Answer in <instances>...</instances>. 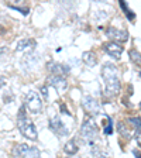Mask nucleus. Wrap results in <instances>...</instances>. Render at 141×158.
<instances>
[{"mask_svg":"<svg viewBox=\"0 0 141 158\" xmlns=\"http://www.w3.org/2000/svg\"><path fill=\"white\" fill-rule=\"evenodd\" d=\"M2 54H3V49H0V56H2Z\"/></svg>","mask_w":141,"mask_h":158,"instance_id":"nucleus-24","label":"nucleus"},{"mask_svg":"<svg viewBox=\"0 0 141 158\" xmlns=\"http://www.w3.org/2000/svg\"><path fill=\"white\" fill-rule=\"evenodd\" d=\"M34 45H35V41H34V40H30V38L21 40V41L17 44V51H24V49L30 48V47H34Z\"/></svg>","mask_w":141,"mask_h":158,"instance_id":"nucleus-14","label":"nucleus"},{"mask_svg":"<svg viewBox=\"0 0 141 158\" xmlns=\"http://www.w3.org/2000/svg\"><path fill=\"white\" fill-rule=\"evenodd\" d=\"M78 145H76V143L73 141V140H69L68 143L65 144V147H64V151L66 152L68 155H73L78 152Z\"/></svg>","mask_w":141,"mask_h":158,"instance_id":"nucleus-13","label":"nucleus"},{"mask_svg":"<svg viewBox=\"0 0 141 158\" xmlns=\"http://www.w3.org/2000/svg\"><path fill=\"white\" fill-rule=\"evenodd\" d=\"M133 152H134V155H135L137 158H140V151H138V148H137V150H134Z\"/></svg>","mask_w":141,"mask_h":158,"instance_id":"nucleus-22","label":"nucleus"},{"mask_svg":"<svg viewBox=\"0 0 141 158\" xmlns=\"http://www.w3.org/2000/svg\"><path fill=\"white\" fill-rule=\"evenodd\" d=\"M135 138H137V143L140 144V128H135Z\"/></svg>","mask_w":141,"mask_h":158,"instance_id":"nucleus-21","label":"nucleus"},{"mask_svg":"<svg viewBox=\"0 0 141 158\" xmlns=\"http://www.w3.org/2000/svg\"><path fill=\"white\" fill-rule=\"evenodd\" d=\"M19 130H20V133H21L24 137L28 138V140H34V141H35L37 137H38V134H37V128H35V126H34V123L27 117L19 118Z\"/></svg>","mask_w":141,"mask_h":158,"instance_id":"nucleus-2","label":"nucleus"},{"mask_svg":"<svg viewBox=\"0 0 141 158\" xmlns=\"http://www.w3.org/2000/svg\"><path fill=\"white\" fill-rule=\"evenodd\" d=\"M117 130H118V133H120L122 135H124L126 138H130V131H128V128L126 127V126L123 124L122 122L117 124Z\"/></svg>","mask_w":141,"mask_h":158,"instance_id":"nucleus-15","label":"nucleus"},{"mask_svg":"<svg viewBox=\"0 0 141 158\" xmlns=\"http://www.w3.org/2000/svg\"><path fill=\"white\" fill-rule=\"evenodd\" d=\"M106 35L109 37V38H112V43H126L128 40V34L126 33V31H123V30H117L114 28V27H109L107 30H106Z\"/></svg>","mask_w":141,"mask_h":158,"instance_id":"nucleus-5","label":"nucleus"},{"mask_svg":"<svg viewBox=\"0 0 141 158\" xmlns=\"http://www.w3.org/2000/svg\"><path fill=\"white\" fill-rule=\"evenodd\" d=\"M41 92H43V95H44V98H48V90H47V86H44L43 89H41Z\"/></svg>","mask_w":141,"mask_h":158,"instance_id":"nucleus-20","label":"nucleus"},{"mask_svg":"<svg viewBox=\"0 0 141 158\" xmlns=\"http://www.w3.org/2000/svg\"><path fill=\"white\" fill-rule=\"evenodd\" d=\"M26 105L31 113H39L43 109V102L37 92H28L26 98Z\"/></svg>","mask_w":141,"mask_h":158,"instance_id":"nucleus-4","label":"nucleus"},{"mask_svg":"<svg viewBox=\"0 0 141 158\" xmlns=\"http://www.w3.org/2000/svg\"><path fill=\"white\" fill-rule=\"evenodd\" d=\"M28 151H30V147L27 144H17L16 147L13 148V157H26L27 154H28Z\"/></svg>","mask_w":141,"mask_h":158,"instance_id":"nucleus-12","label":"nucleus"},{"mask_svg":"<svg viewBox=\"0 0 141 158\" xmlns=\"http://www.w3.org/2000/svg\"><path fill=\"white\" fill-rule=\"evenodd\" d=\"M120 6H122V9H123V10H126V14H127L128 19H130V20L134 19V14H133V11H131V10H128V9H127V4H126L124 2H120Z\"/></svg>","mask_w":141,"mask_h":158,"instance_id":"nucleus-17","label":"nucleus"},{"mask_svg":"<svg viewBox=\"0 0 141 158\" xmlns=\"http://www.w3.org/2000/svg\"><path fill=\"white\" fill-rule=\"evenodd\" d=\"M82 61L88 66H95L97 64V56L93 51H86V52L82 54Z\"/></svg>","mask_w":141,"mask_h":158,"instance_id":"nucleus-11","label":"nucleus"},{"mask_svg":"<svg viewBox=\"0 0 141 158\" xmlns=\"http://www.w3.org/2000/svg\"><path fill=\"white\" fill-rule=\"evenodd\" d=\"M130 58H131L133 62H135L138 66H140V52H138L137 49H130Z\"/></svg>","mask_w":141,"mask_h":158,"instance_id":"nucleus-16","label":"nucleus"},{"mask_svg":"<svg viewBox=\"0 0 141 158\" xmlns=\"http://www.w3.org/2000/svg\"><path fill=\"white\" fill-rule=\"evenodd\" d=\"M48 69L49 72L52 73V75H56V76H64L66 73H69V68L62 64H56V62H49L48 65Z\"/></svg>","mask_w":141,"mask_h":158,"instance_id":"nucleus-10","label":"nucleus"},{"mask_svg":"<svg viewBox=\"0 0 141 158\" xmlns=\"http://www.w3.org/2000/svg\"><path fill=\"white\" fill-rule=\"evenodd\" d=\"M102 78L106 85V92L110 96H116L120 92V81L117 75V68L113 64L106 62L102 66Z\"/></svg>","mask_w":141,"mask_h":158,"instance_id":"nucleus-1","label":"nucleus"},{"mask_svg":"<svg viewBox=\"0 0 141 158\" xmlns=\"http://www.w3.org/2000/svg\"><path fill=\"white\" fill-rule=\"evenodd\" d=\"M97 134V127H96L95 122H93V118L90 116H86L85 117V122H83L82 127H81V135L89 141H92L93 138L96 137Z\"/></svg>","mask_w":141,"mask_h":158,"instance_id":"nucleus-3","label":"nucleus"},{"mask_svg":"<svg viewBox=\"0 0 141 158\" xmlns=\"http://www.w3.org/2000/svg\"><path fill=\"white\" fill-rule=\"evenodd\" d=\"M128 122L131 123V124H134L135 126V128H140V117H130L128 118Z\"/></svg>","mask_w":141,"mask_h":158,"instance_id":"nucleus-19","label":"nucleus"},{"mask_svg":"<svg viewBox=\"0 0 141 158\" xmlns=\"http://www.w3.org/2000/svg\"><path fill=\"white\" fill-rule=\"evenodd\" d=\"M47 83L49 86L55 88L58 92H64L68 88V81L65 79V76H56V75H51L47 79Z\"/></svg>","mask_w":141,"mask_h":158,"instance_id":"nucleus-6","label":"nucleus"},{"mask_svg":"<svg viewBox=\"0 0 141 158\" xmlns=\"http://www.w3.org/2000/svg\"><path fill=\"white\" fill-rule=\"evenodd\" d=\"M27 155H31V158H39V151L37 148H31L30 147V151Z\"/></svg>","mask_w":141,"mask_h":158,"instance_id":"nucleus-18","label":"nucleus"},{"mask_svg":"<svg viewBox=\"0 0 141 158\" xmlns=\"http://www.w3.org/2000/svg\"><path fill=\"white\" fill-rule=\"evenodd\" d=\"M103 48H105V51L109 54L110 56H113L114 59H120V56H122L123 54V47L120 45V44H116V43H106L105 45H103Z\"/></svg>","mask_w":141,"mask_h":158,"instance_id":"nucleus-8","label":"nucleus"},{"mask_svg":"<svg viewBox=\"0 0 141 158\" xmlns=\"http://www.w3.org/2000/svg\"><path fill=\"white\" fill-rule=\"evenodd\" d=\"M49 126H51V130H52L54 133H56L58 135H66V134H68V128H66L65 124L59 120L58 116H55V117L51 118Z\"/></svg>","mask_w":141,"mask_h":158,"instance_id":"nucleus-9","label":"nucleus"},{"mask_svg":"<svg viewBox=\"0 0 141 158\" xmlns=\"http://www.w3.org/2000/svg\"><path fill=\"white\" fill-rule=\"evenodd\" d=\"M82 103H83V107H85L90 114H100V112H102V107H100V105L97 103V100H95V99L90 98V96H85Z\"/></svg>","mask_w":141,"mask_h":158,"instance_id":"nucleus-7","label":"nucleus"},{"mask_svg":"<svg viewBox=\"0 0 141 158\" xmlns=\"http://www.w3.org/2000/svg\"><path fill=\"white\" fill-rule=\"evenodd\" d=\"M3 85H4V78L3 76H0V88H2Z\"/></svg>","mask_w":141,"mask_h":158,"instance_id":"nucleus-23","label":"nucleus"}]
</instances>
